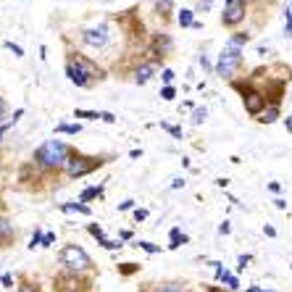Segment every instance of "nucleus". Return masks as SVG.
<instances>
[{
  "instance_id": "nucleus-38",
  "label": "nucleus",
  "mask_w": 292,
  "mask_h": 292,
  "mask_svg": "<svg viewBox=\"0 0 292 292\" xmlns=\"http://www.w3.org/2000/svg\"><path fill=\"white\" fill-rule=\"evenodd\" d=\"M274 206H276V208H279V211H284V208H287V203L282 200V197H276V200H274Z\"/></svg>"
},
{
  "instance_id": "nucleus-31",
  "label": "nucleus",
  "mask_w": 292,
  "mask_h": 292,
  "mask_svg": "<svg viewBox=\"0 0 292 292\" xmlns=\"http://www.w3.org/2000/svg\"><path fill=\"white\" fill-rule=\"evenodd\" d=\"M161 127H163V129H168L174 137H182V129H179V127H168V124H161Z\"/></svg>"
},
{
  "instance_id": "nucleus-12",
  "label": "nucleus",
  "mask_w": 292,
  "mask_h": 292,
  "mask_svg": "<svg viewBox=\"0 0 292 292\" xmlns=\"http://www.w3.org/2000/svg\"><path fill=\"white\" fill-rule=\"evenodd\" d=\"M11 240H13V226L6 219H0V248H6Z\"/></svg>"
},
{
  "instance_id": "nucleus-4",
  "label": "nucleus",
  "mask_w": 292,
  "mask_h": 292,
  "mask_svg": "<svg viewBox=\"0 0 292 292\" xmlns=\"http://www.w3.org/2000/svg\"><path fill=\"white\" fill-rule=\"evenodd\" d=\"M90 289H92V282L87 276H82L79 271L64 269L53 279V292H90Z\"/></svg>"
},
{
  "instance_id": "nucleus-24",
  "label": "nucleus",
  "mask_w": 292,
  "mask_h": 292,
  "mask_svg": "<svg viewBox=\"0 0 292 292\" xmlns=\"http://www.w3.org/2000/svg\"><path fill=\"white\" fill-rule=\"evenodd\" d=\"M140 248L145 253H161V248H158V245H153V242H140Z\"/></svg>"
},
{
  "instance_id": "nucleus-18",
  "label": "nucleus",
  "mask_w": 292,
  "mask_h": 292,
  "mask_svg": "<svg viewBox=\"0 0 292 292\" xmlns=\"http://www.w3.org/2000/svg\"><path fill=\"white\" fill-rule=\"evenodd\" d=\"M90 235H92V237H95V240H98L100 245L105 242V235H103V229H100L98 224H90Z\"/></svg>"
},
{
  "instance_id": "nucleus-39",
  "label": "nucleus",
  "mask_w": 292,
  "mask_h": 292,
  "mask_svg": "<svg viewBox=\"0 0 292 292\" xmlns=\"http://www.w3.org/2000/svg\"><path fill=\"white\" fill-rule=\"evenodd\" d=\"M132 206H134V200H127V203H121V206H119V211H129Z\"/></svg>"
},
{
  "instance_id": "nucleus-20",
  "label": "nucleus",
  "mask_w": 292,
  "mask_h": 292,
  "mask_svg": "<svg viewBox=\"0 0 292 292\" xmlns=\"http://www.w3.org/2000/svg\"><path fill=\"white\" fill-rule=\"evenodd\" d=\"M206 116H208V111H206V108H195L192 121H195V124H203V121H206Z\"/></svg>"
},
{
  "instance_id": "nucleus-5",
  "label": "nucleus",
  "mask_w": 292,
  "mask_h": 292,
  "mask_svg": "<svg viewBox=\"0 0 292 292\" xmlns=\"http://www.w3.org/2000/svg\"><path fill=\"white\" fill-rule=\"evenodd\" d=\"M105 161L103 158H92V156H79V153H71V158L66 163V174L71 179L76 177H84V174H92L95 168H100Z\"/></svg>"
},
{
  "instance_id": "nucleus-40",
  "label": "nucleus",
  "mask_w": 292,
  "mask_h": 292,
  "mask_svg": "<svg viewBox=\"0 0 292 292\" xmlns=\"http://www.w3.org/2000/svg\"><path fill=\"white\" fill-rule=\"evenodd\" d=\"M3 116H6V100L0 98V119H3Z\"/></svg>"
},
{
  "instance_id": "nucleus-34",
  "label": "nucleus",
  "mask_w": 292,
  "mask_h": 292,
  "mask_svg": "<svg viewBox=\"0 0 292 292\" xmlns=\"http://www.w3.org/2000/svg\"><path fill=\"white\" fill-rule=\"evenodd\" d=\"M145 216H148V211H142V208L134 211V219H137V221H145Z\"/></svg>"
},
{
  "instance_id": "nucleus-19",
  "label": "nucleus",
  "mask_w": 292,
  "mask_h": 292,
  "mask_svg": "<svg viewBox=\"0 0 292 292\" xmlns=\"http://www.w3.org/2000/svg\"><path fill=\"white\" fill-rule=\"evenodd\" d=\"M98 195H100V190H98V187H90V190H84V192H82L79 203H87V200H92V197H98Z\"/></svg>"
},
{
  "instance_id": "nucleus-43",
  "label": "nucleus",
  "mask_w": 292,
  "mask_h": 292,
  "mask_svg": "<svg viewBox=\"0 0 292 292\" xmlns=\"http://www.w3.org/2000/svg\"><path fill=\"white\" fill-rule=\"evenodd\" d=\"M260 292H266V289H260Z\"/></svg>"
},
{
  "instance_id": "nucleus-25",
  "label": "nucleus",
  "mask_w": 292,
  "mask_h": 292,
  "mask_svg": "<svg viewBox=\"0 0 292 292\" xmlns=\"http://www.w3.org/2000/svg\"><path fill=\"white\" fill-rule=\"evenodd\" d=\"M158 11H166V16H168V11H171V0H158Z\"/></svg>"
},
{
  "instance_id": "nucleus-35",
  "label": "nucleus",
  "mask_w": 292,
  "mask_h": 292,
  "mask_svg": "<svg viewBox=\"0 0 292 292\" xmlns=\"http://www.w3.org/2000/svg\"><path fill=\"white\" fill-rule=\"evenodd\" d=\"M229 229H232V226H229V221H224V224L219 226V235H229Z\"/></svg>"
},
{
  "instance_id": "nucleus-14",
  "label": "nucleus",
  "mask_w": 292,
  "mask_h": 292,
  "mask_svg": "<svg viewBox=\"0 0 292 292\" xmlns=\"http://www.w3.org/2000/svg\"><path fill=\"white\" fill-rule=\"evenodd\" d=\"M250 42V35L248 32H237L232 40H229V45H232V48H240V45H248Z\"/></svg>"
},
{
  "instance_id": "nucleus-36",
  "label": "nucleus",
  "mask_w": 292,
  "mask_h": 292,
  "mask_svg": "<svg viewBox=\"0 0 292 292\" xmlns=\"http://www.w3.org/2000/svg\"><path fill=\"white\" fill-rule=\"evenodd\" d=\"M264 235H269V237H276V229L266 224V226H264Z\"/></svg>"
},
{
  "instance_id": "nucleus-10",
  "label": "nucleus",
  "mask_w": 292,
  "mask_h": 292,
  "mask_svg": "<svg viewBox=\"0 0 292 292\" xmlns=\"http://www.w3.org/2000/svg\"><path fill=\"white\" fill-rule=\"evenodd\" d=\"M140 292H192L184 282H158V284H145Z\"/></svg>"
},
{
  "instance_id": "nucleus-28",
  "label": "nucleus",
  "mask_w": 292,
  "mask_h": 292,
  "mask_svg": "<svg viewBox=\"0 0 292 292\" xmlns=\"http://www.w3.org/2000/svg\"><path fill=\"white\" fill-rule=\"evenodd\" d=\"M137 271V264H124L121 266V274H134Z\"/></svg>"
},
{
  "instance_id": "nucleus-3",
  "label": "nucleus",
  "mask_w": 292,
  "mask_h": 292,
  "mask_svg": "<svg viewBox=\"0 0 292 292\" xmlns=\"http://www.w3.org/2000/svg\"><path fill=\"white\" fill-rule=\"evenodd\" d=\"M58 260L61 266L69 269V271H90L92 269V258L87 255L84 248H79V245H64V248L58 250Z\"/></svg>"
},
{
  "instance_id": "nucleus-8",
  "label": "nucleus",
  "mask_w": 292,
  "mask_h": 292,
  "mask_svg": "<svg viewBox=\"0 0 292 292\" xmlns=\"http://www.w3.org/2000/svg\"><path fill=\"white\" fill-rule=\"evenodd\" d=\"M82 40H84V45H90V48H103V45H108V26L100 24V26L84 29Z\"/></svg>"
},
{
  "instance_id": "nucleus-22",
  "label": "nucleus",
  "mask_w": 292,
  "mask_h": 292,
  "mask_svg": "<svg viewBox=\"0 0 292 292\" xmlns=\"http://www.w3.org/2000/svg\"><path fill=\"white\" fill-rule=\"evenodd\" d=\"M74 116L76 119H100V113H95V111H74Z\"/></svg>"
},
{
  "instance_id": "nucleus-6",
  "label": "nucleus",
  "mask_w": 292,
  "mask_h": 292,
  "mask_svg": "<svg viewBox=\"0 0 292 292\" xmlns=\"http://www.w3.org/2000/svg\"><path fill=\"white\" fill-rule=\"evenodd\" d=\"M242 66V50L240 48H224L221 55H219V66H216V74L221 76V79H229L237 69Z\"/></svg>"
},
{
  "instance_id": "nucleus-41",
  "label": "nucleus",
  "mask_w": 292,
  "mask_h": 292,
  "mask_svg": "<svg viewBox=\"0 0 292 292\" xmlns=\"http://www.w3.org/2000/svg\"><path fill=\"white\" fill-rule=\"evenodd\" d=\"M11 284H13V279H11L8 274H6V276H3V287H11Z\"/></svg>"
},
{
  "instance_id": "nucleus-15",
  "label": "nucleus",
  "mask_w": 292,
  "mask_h": 292,
  "mask_svg": "<svg viewBox=\"0 0 292 292\" xmlns=\"http://www.w3.org/2000/svg\"><path fill=\"white\" fill-rule=\"evenodd\" d=\"M21 116H24V108H19V111H16V113H13V119H11V121H8V124H0V140H3V134H6V132H8V129H11V127H13V124H16V121H19V119H21Z\"/></svg>"
},
{
  "instance_id": "nucleus-30",
  "label": "nucleus",
  "mask_w": 292,
  "mask_h": 292,
  "mask_svg": "<svg viewBox=\"0 0 292 292\" xmlns=\"http://www.w3.org/2000/svg\"><path fill=\"white\" fill-rule=\"evenodd\" d=\"M53 240H55V235H50V232H48V235L42 237V248H48V245H53Z\"/></svg>"
},
{
  "instance_id": "nucleus-13",
  "label": "nucleus",
  "mask_w": 292,
  "mask_h": 292,
  "mask_svg": "<svg viewBox=\"0 0 292 292\" xmlns=\"http://www.w3.org/2000/svg\"><path fill=\"white\" fill-rule=\"evenodd\" d=\"M279 119V108H276V105H271V108H266L264 113H260V124H274V121Z\"/></svg>"
},
{
  "instance_id": "nucleus-42",
  "label": "nucleus",
  "mask_w": 292,
  "mask_h": 292,
  "mask_svg": "<svg viewBox=\"0 0 292 292\" xmlns=\"http://www.w3.org/2000/svg\"><path fill=\"white\" fill-rule=\"evenodd\" d=\"M232 3H237V0H226V6H232Z\"/></svg>"
},
{
  "instance_id": "nucleus-33",
  "label": "nucleus",
  "mask_w": 292,
  "mask_h": 292,
  "mask_svg": "<svg viewBox=\"0 0 292 292\" xmlns=\"http://www.w3.org/2000/svg\"><path fill=\"white\" fill-rule=\"evenodd\" d=\"M100 119H103V121H108V124H113V121H116V116H113V113H108V111L100 113Z\"/></svg>"
},
{
  "instance_id": "nucleus-37",
  "label": "nucleus",
  "mask_w": 292,
  "mask_h": 292,
  "mask_svg": "<svg viewBox=\"0 0 292 292\" xmlns=\"http://www.w3.org/2000/svg\"><path fill=\"white\" fill-rule=\"evenodd\" d=\"M163 82H174V71L166 69V71H163Z\"/></svg>"
},
{
  "instance_id": "nucleus-21",
  "label": "nucleus",
  "mask_w": 292,
  "mask_h": 292,
  "mask_svg": "<svg viewBox=\"0 0 292 292\" xmlns=\"http://www.w3.org/2000/svg\"><path fill=\"white\" fill-rule=\"evenodd\" d=\"M79 129H82L79 124H76V127H69V124H58V127H55V132H66V134H76Z\"/></svg>"
},
{
  "instance_id": "nucleus-27",
  "label": "nucleus",
  "mask_w": 292,
  "mask_h": 292,
  "mask_svg": "<svg viewBox=\"0 0 292 292\" xmlns=\"http://www.w3.org/2000/svg\"><path fill=\"white\" fill-rule=\"evenodd\" d=\"M250 260H253L250 255H240V258H237V264H240V269H248V264H250Z\"/></svg>"
},
{
  "instance_id": "nucleus-26",
  "label": "nucleus",
  "mask_w": 292,
  "mask_h": 292,
  "mask_svg": "<svg viewBox=\"0 0 292 292\" xmlns=\"http://www.w3.org/2000/svg\"><path fill=\"white\" fill-rule=\"evenodd\" d=\"M161 98H163V100H171V98H174V87H163Z\"/></svg>"
},
{
  "instance_id": "nucleus-9",
  "label": "nucleus",
  "mask_w": 292,
  "mask_h": 292,
  "mask_svg": "<svg viewBox=\"0 0 292 292\" xmlns=\"http://www.w3.org/2000/svg\"><path fill=\"white\" fill-rule=\"evenodd\" d=\"M242 103H245V111H248L250 116H258V113L266 111V98L260 95V92H255V90H248V92H245Z\"/></svg>"
},
{
  "instance_id": "nucleus-2",
  "label": "nucleus",
  "mask_w": 292,
  "mask_h": 292,
  "mask_svg": "<svg viewBox=\"0 0 292 292\" xmlns=\"http://www.w3.org/2000/svg\"><path fill=\"white\" fill-rule=\"evenodd\" d=\"M66 74H69V79L76 87H90L92 79H100V69L95 64H90V61L82 58V55H76V58L69 61V64H66Z\"/></svg>"
},
{
  "instance_id": "nucleus-11",
  "label": "nucleus",
  "mask_w": 292,
  "mask_h": 292,
  "mask_svg": "<svg viewBox=\"0 0 292 292\" xmlns=\"http://www.w3.org/2000/svg\"><path fill=\"white\" fill-rule=\"evenodd\" d=\"M153 71H156V61H148V64H142L140 69H137V76H134L137 84H145L150 76H153Z\"/></svg>"
},
{
  "instance_id": "nucleus-16",
  "label": "nucleus",
  "mask_w": 292,
  "mask_h": 292,
  "mask_svg": "<svg viewBox=\"0 0 292 292\" xmlns=\"http://www.w3.org/2000/svg\"><path fill=\"white\" fill-rule=\"evenodd\" d=\"M61 208L64 211H79V213H84V216H90V206H84V203H64Z\"/></svg>"
},
{
  "instance_id": "nucleus-7",
  "label": "nucleus",
  "mask_w": 292,
  "mask_h": 292,
  "mask_svg": "<svg viewBox=\"0 0 292 292\" xmlns=\"http://www.w3.org/2000/svg\"><path fill=\"white\" fill-rule=\"evenodd\" d=\"M245 16H248V3H245V0H237V3H232V6H224L221 24L224 26H237Z\"/></svg>"
},
{
  "instance_id": "nucleus-17",
  "label": "nucleus",
  "mask_w": 292,
  "mask_h": 292,
  "mask_svg": "<svg viewBox=\"0 0 292 292\" xmlns=\"http://www.w3.org/2000/svg\"><path fill=\"white\" fill-rule=\"evenodd\" d=\"M177 21H179V26H192L195 21H192V11H182L179 16H177Z\"/></svg>"
},
{
  "instance_id": "nucleus-1",
  "label": "nucleus",
  "mask_w": 292,
  "mask_h": 292,
  "mask_svg": "<svg viewBox=\"0 0 292 292\" xmlns=\"http://www.w3.org/2000/svg\"><path fill=\"white\" fill-rule=\"evenodd\" d=\"M71 158V150L66 142H61V140H48V142H42L37 150H35V163L40 168H48V171H61V168H66Z\"/></svg>"
},
{
  "instance_id": "nucleus-23",
  "label": "nucleus",
  "mask_w": 292,
  "mask_h": 292,
  "mask_svg": "<svg viewBox=\"0 0 292 292\" xmlns=\"http://www.w3.org/2000/svg\"><path fill=\"white\" fill-rule=\"evenodd\" d=\"M16 292H40V287H37V282H35V284H32V282H24Z\"/></svg>"
},
{
  "instance_id": "nucleus-32",
  "label": "nucleus",
  "mask_w": 292,
  "mask_h": 292,
  "mask_svg": "<svg viewBox=\"0 0 292 292\" xmlns=\"http://www.w3.org/2000/svg\"><path fill=\"white\" fill-rule=\"evenodd\" d=\"M211 3H213V0H200V3H197V11H208Z\"/></svg>"
},
{
  "instance_id": "nucleus-29",
  "label": "nucleus",
  "mask_w": 292,
  "mask_h": 292,
  "mask_svg": "<svg viewBox=\"0 0 292 292\" xmlns=\"http://www.w3.org/2000/svg\"><path fill=\"white\" fill-rule=\"evenodd\" d=\"M6 48H8V50H13L16 55H24V50L19 48V45H13V42H6Z\"/></svg>"
}]
</instances>
